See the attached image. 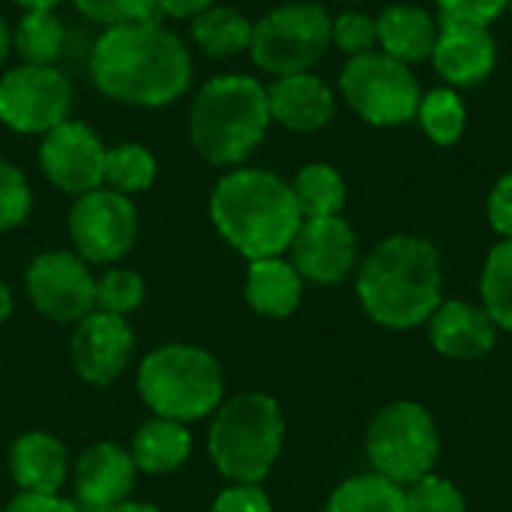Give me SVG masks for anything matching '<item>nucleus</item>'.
Returning <instances> with one entry per match:
<instances>
[{"instance_id":"5701e85b","label":"nucleus","mask_w":512,"mask_h":512,"mask_svg":"<svg viewBox=\"0 0 512 512\" xmlns=\"http://www.w3.org/2000/svg\"><path fill=\"white\" fill-rule=\"evenodd\" d=\"M192 453V438L186 423H174L165 417L147 420L132 441V462L144 474H171L177 471Z\"/></svg>"},{"instance_id":"a19ab883","label":"nucleus","mask_w":512,"mask_h":512,"mask_svg":"<svg viewBox=\"0 0 512 512\" xmlns=\"http://www.w3.org/2000/svg\"><path fill=\"white\" fill-rule=\"evenodd\" d=\"M21 12H54L63 0H12Z\"/></svg>"},{"instance_id":"9d476101","label":"nucleus","mask_w":512,"mask_h":512,"mask_svg":"<svg viewBox=\"0 0 512 512\" xmlns=\"http://www.w3.org/2000/svg\"><path fill=\"white\" fill-rule=\"evenodd\" d=\"M72 81L60 66L18 63L0 75V123L18 135H45L72 114Z\"/></svg>"},{"instance_id":"a211bd4d","label":"nucleus","mask_w":512,"mask_h":512,"mask_svg":"<svg viewBox=\"0 0 512 512\" xmlns=\"http://www.w3.org/2000/svg\"><path fill=\"white\" fill-rule=\"evenodd\" d=\"M426 324L432 348L450 360H477L498 342V327L489 312L468 300H441Z\"/></svg>"},{"instance_id":"7c9ffc66","label":"nucleus","mask_w":512,"mask_h":512,"mask_svg":"<svg viewBox=\"0 0 512 512\" xmlns=\"http://www.w3.org/2000/svg\"><path fill=\"white\" fill-rule=\"evenodd\" d=\"M144 294H147V285L135 270L114 267L96 282V312L126 318L144 303Z\"/></svg>"},{"instance_id":"58836bf2","label":"nucleus","mask_w":512,"mask_h":512,"mask_svg":"<svg viewBox=\"0 0 512 512\" xmlns=\"http://www.w3.org/2000/svg\"><path fill=\"white\" fill-rule=\"evenodd\" d=\"M6 512H75L69 501L60 495H36V492H18Z\"/></svg>"},{"instance_id":"393cba45","label":"nucleus","mask_w":512,"mask_h":512,"mask_svg":"<svg viewBox=\"0 0 512 512\" xmlns=\"http://www.w3.org/2000/svg\"><path fill=\"white\" fill-rule=\"evenodd\" d=\"M294 201L300 207L303 219H318V216H339L348 198L342 174L327 165V162H309L297 171L291 180Z\"/></svg>"},{"instance_id":"cd10ccee","label":"nucleus","mask_w":512,"mask_h":512,"mask_svg":"<svg viewBox=\"0 0 512 512\" xmlns=\"http://www.w3.org/2000/svg\"><path fill=\"white\" fill-rule=\"evenodd\" d=\"M417 120L432 144L453 147L468 129V108H465V99L453 87H435L423 93Z\"/></svg>"},{"instance_id":"dca6fc26","label":"nucleus","mask_w":512,"mask_h":512,"mask_svg":"<svg viewBox=\"0 0 512 512\" xmlns=\"http://www.w3.org/2000/svg\"><path fill=\"white\" fill-rule=\"evenodd\" d=\"M135 336L120 315L90 312L78 321L72 336V363L87 384L105 387L117 381L132 357Z\"/></svg>"},{"instance_id":"ea45409f","label":"nucleus","mask_w":512,"mask_h":512,"mask_svg":"<svg viewBox=\"0 0 512 512\" xmlns=\"http://www.w3.org/2000/svg\"><path fill=\"white\" fill-rule=\"evenodd\" d=\"M219 0H156V15L159 18H177V21H192L204 9L216 6Z\"/></svg>"},{"instance_id":"bb28decb","label":"nucleus","mask_w":512,"mask_h":512,"mask_svg":"<svg viewBox=\"0 0 512 512\" xmlns=\"http://www.w3.org/2000/svg\"><path fill=\"white\" fill-rule=\"evenodd\" d=\"M324 512H405V489L375 471L360 474L330 495Z\"/></svg>"},{"instance_id":"37998d69","label":"nucleus","mask_w":512,"mask_h":512,"mask_svg":"<svg viewBox=\"0 0 512 512\" xmlns=\"http://www.w3.org/2000/svg\"><path fill=\"white\" fill-rule=\"evenodd\" d=\"M9 315H12V294H9V288L0 282V324H3Z\"/></svg>"},{"instance_id":"f704fd0d","label":"nucleus","mask_w":512,"mask_h":512,"mask_svg":"<svg viewBox=\"0 0 512 512\" xmlns=\"http://www.w3.org/2000/svg\"><path fill=\"white\" fill-rule=\"evenodd\" d=\"M72 6L78 9V15L99 24L102 30L126 24V21L159 18L156 15V0H72Z\"/></svg>"},{"instance_id":"2eb2a0df","label":"nucleus","mask_w":512,"mask_h":512,"mask_svg":"<svg viewBox=\"0 0 512 512\" xmlns=\"http://www.w3.org/2000/svg\"><path fill=\"white\" fill-rule=\"evenodd\" d=\"M429 60L447 87H474L495 72L498 42L486 24L438 18V39Z\"/></svg>"},{"instance_id":"e433bc0d","label":"nucleus","mask_w":512,"mask_h":512,"mask_svg":"<svg viewBox=\"0 0 512 512\" xmlns=\"http://www.w3.org/2000/svg\"><path fill=\"white\" fill-rule=\"evenodd\" d=\"M210 512H273V504L258 483H234L216 498Z\"/></svg>"},{"instance_id":"39448f33","label":"nucleus","mask_w":512,"mask_h":512,"mask_svg":"<svg viewBox=\"0 0 512 512\" xmlns=\"http://www.w3.org/2000/svg\"><path fill=\"white\" fill-rule=\"evenodd\" d=\"M285 438V420L276 399L264 393H243L219 408L210 426V459L231 483H261Z\"/></svg>"},{"instance_id":"7ed1b4c3","label":"nucleus","mask_w":512,"mask_h":512,"mask_svg":"<svg viewBox=\"0 0 512 512\" xmlns=\"http://www.w3.org/2000/svg\"><path fill=\"white\" fill-rule=\"evenodd\" d=\"M210 219L243 258H276L291 249L303 222L291 183L267 168H231L210 192Z\"/></svg>"},{"instance_id":"1a4fd4ad","label":"nucleus","mask_w":512,"mask_h":512,"mask_svg":"<svg viewBox=\"0 0 512 512\" xmlns=\"http://www.w3.org/2000/svg\"><path fill=\"white\" fill-rule=\"evenodd\" d=\"M339 93L363 123L378 129L405 126L417 120V108L423 99L414 69L384 51L351 57L342 66Z\"/></svg>"},{"instance_id":"4468645a","label":"nucleus","mask_w":512,"mask_h":512,"mask_svg":"<svg viewBox=\"0 0 512 512\" xmlns=\"http://www.w3.org/2000/svg\"><path fill=\"white\" fill-rule=\"evenodd\" d=\"M357 261V234L342 216L303 219L291 240V264L303 282L336 285Z\"/></svg>"},{"instance_id":"49530a36","label":"nucleus","mask_w":512,"mask_h":512,"mask_svg":"<svg viewBox=\"0 0 512 512\" xmlns=\"http://www.w3.org/2000/svg\"><path fill=\"white\" fill-rule=\"evenodd\" d=\"M507 12H510V15H512V0H510V3H507Z\"/></svg>"},{"instance_id":"2f4dec72","label":"nucleus","mask_w":512,"mask_h":512,"mask_svg":"<svg viewBox=\"0 0 512 512\" xmlns=\"http://www.w3.org/2000/svg\"><path fill=\"white\" fill-rule=\"evenodd\" d=\"M405 512H468V504L456 483L429 474L405 486Z\"/></svg>"},{"instance_id":"b1692460","label":"nucleus","mask_w":512,"mask_h":512,"mask_svg":"<svg viewBox=\"0 0 512 512\" xmlns=\"http://www.w3.org/2000/svg\"><path fill=\"white\" fill-rule=\"evenodd\" d=\"M192 42L201 54L213 57V60H228L237 57L243 51H249L252 45V24L240 9L234 6H210L201 15H195L192 21Z\"/></svg>"},{"instance_id":"423d86ee","label":"nucleus","mask_w":512,"mask_h":512,"mask_svg":"<svg viewBox=\"0 0 512 512\" xmlns=\"http://www.w3.org/2000/svg\"><path fill=\"white\" fill-rule=\"evenodd\" d=\"M138 393L156 417L189 423L222 402V369L213 354L195 345H165L144 357Z\"/></svg>"},{"instance_id":"412c9836","label":"nucleus","mask_w":512,"mask_h":512,"mask_svg":"<svg viewBox=\"0 0 512 512\" xmlns=\"http://www.w3.org/2000/svg\"><path fill=\"white\" fill-rule=\"evenodd\" d=\"M378 51L411 66L429 60L438 39V18L414 3L387 6L378 18Z\"/></svg>"},{"instance_id":"79ce46f5","label":"nucleus","mask_w":512,"mask_h":512,"mask_svg":"<svg viewBox=\"0 0 512 512\" xmlns=\"http://www.w3.org/2000/svg\"><path fill=\"white\" fill-rule=\"evenodd\" d=\"M9 54H12V30H9V24H6L3 15H0V63H3Z\"/></svg>"},{"instance_id":"4c0bfd02","label":"nucleus","mask_w":512,"mask_h":512,"mask_svg":"<svg viewBox=\"0 0 512 512\" xmlns=\"http://www.w3.org/2000/svg\"><path fill=\"white\" fill-rule=\"evenodd\" d=\"M486 210H489L492 228H495L504 240H512V174H504V177L495 183Z\"/></svg>"},{"instance_id":"72a5a7b5","label":"nucleus","mask_w":512,"mask_h":512,"mask_svg":"<svg viewBox=\"0 0 512 512\" xmlns=\"http://www.w3.org/2000/svg\"><path fill=\"white\" fill-rule=\"evenodd\" d=\"M33 207V192L18 165L0 156V231L18 228Z\"/></svg>"},{"instance_id":"ddd939ff","label":"nucleus","mask_w":512,"mask_h":512,"mask_svg":"<svg viewBox=\"0 0 512 512\" xmlns=\"http://www.w3.org/2000/svg\"><path fill=\"white\" fill-rule=\"evenodd\" d=\"M30 303L51 321H81L96 309V279L75 252L36 255L24 273Z\"/></svg>"},{"instance_id":"f257e3e1","label":"nucleus","mask_w":512,"mask_h":512,"mask_svg":"<svg viewBox=\"0 0 512 512\" xmlns=\"http://www.w3.org/2000/svg\"><path fill=\"white\" fill-rule=\"evenodd\" d=\"M189 45L159 18L105 27L90 48V81L129 108H165L192 87Z\"/></svg>"},{"instance_id":"f8f14e48","label":"nucleus","mask_w":512,"mask_h":512,"mask_svg":"<svg viewBox=\"0 0 512 512\" xmlns=\"http://www.w3.org/2000/svg\"><path fill=\"white\" fill-rule=\"evenodd\" d=\"M105 153L102 138L81 120H66L42 135L39 168L45 180L66 195H87L105 186Z\"/></svg>"},{"instance_id":"0eeeda50","label":"nucleus","mask_w":512,"mask_h":512,"mask_svg":"<svg viewBox=\"0 0 512 512\" xmlns=\"http://www.w3.org/2000/svg\"><path fill=\"white\" fill-rule=\"evenodd\" d=\"M330 27L333 18L321 3H282L252 24L249 57L273 78L309 72L330 48Z\"/></svg>"},{"instance_id":"4be33fe9","label":"nucleus","mask_w":512,"mask_h":512,"mask_svg":"<svg viewBox=\"0 0 512 512\" xmlns=\"http://www.w3.org/2000/svg\"><path fill=\"white\" fill-rule=\"evenodd\" d=\"M246 300L258 315L288 318L303 300V276L282 255L249 261Z\"/></svg>"},{"instance_id":"aec40b11","label":"nucleus","mask_w":512,"mask_h":512,"mask_svg":"<svg viewBox=\"0 0 512 512\" xmlns=\"http://www.w3.org/2000/svg\"><path fill=\"white\" fill-rule=\"evenodd\" d=\"M9 471L21 492L57 495L69 477L66 447L54 435L27 432L9 450Z\"/></svg>"},{"instance_id":"f3484780","label":"nucleus","mask_w":512,"mask_h":512,"mask_svg":"<svg viewBox=\"0 0 512 512\" xmlns=\"http://www.w3.org/2000/svg\"><path fill=\"white\" fill-rule=\"evenodd\" d=\"M270 120L291 132H318L336 117V93L315 72L273 78L267 87Z\"/></svg>"},{"instance_id":"c9c22d12","label":"nucleus","mask_w":512,"mask_h":512,"mask_svg":"<svg viewBox=\"0 0 512 512\" xmlns=\"http://www.w3.org/2000/svg\"><path fill=\"white\" fill-rule=\"evenodd\" d=\"M510 0H435L441 18H456V21H474V24H492L507 12Z\"/></svg>"},{"instance_id":"c85d7f7f","label":"nucleus","mask_w":512,"mask_h":512,"mask_svg":"<svg viewBox=\"0 0 512 512\" xmlns=\"http://www.w3.org/2000/svg\"><path fill=\"white\" fill-rule=\"evenodd\" d=\"M156 171V156L138 141H123L105 153V186L126 198L147 192L156 183Z\"/></svg>"},{"instance_id":"9b49d317","label":"nucleus","mask_w":512,"mask_h":512,"mask_svg":"<svg viewBox=\"0 0 512 512\" xmlns=\"http://www.w3.org/2000/svg\"><path fill=\"white\" fill-rule=\"evenodd\" d=\"M69 237L75 255L87 264H114L135 246L138 210L132 198L99 186L75 198L69 210Z\"/></svg>"},{"instance_id":"20e7f679","label":"nucleus","mask_w":512,"mask_h":512,"mask_svg":"<svg viewBox=\"0 0 512 512\" xmlns=\"http://www.w3.org/2000/svg\"><path fill=\"white\" fill-rule=\"evenodd\" d=\"M267 87L243 72L210 78L189 105L192 150L216 168H240L270 129Z\"/></svg>"},{"instance_id":"473e14b6","label":"nucleus","mask_w":512,"mask_h":512,"mask_svg":"<svg viewBox=\"0 0 512 512\" xmlns=\"http://www.w3.org/2000/svg\"><path fill=\"white\" fill-rule=\"evenodd\" d=\"M330 45H336L348 60L360 57V54H369V51H378V24H375V18L366 15V12H357V9H348V12L336 15L333 27H330Z\"/></svg>"},{"instance_id":"c03bdc74","label":"nucleus","mask_w":512,"mask_h":512,"mask_svg":"<svg viewBox=\"0 0 512 512\" xmlns=\"http://www.w3.org/2000/svg\"><path fill=\"white\" fill-rule=\"evenodd\" d=\"M102 512H162V510H156V507H150V504H129V501H123V504H117V507H111V510H102Z\"/></svg>"},{"instance_id":"6e6552de","label":"nucleus","mask_w":512,"mask_h":512,"mask_svg":"<svg viewBox=\"0 0 512 512\" xmlns=\"http://www.w3.org/2000/svg\"><path fill=\"white\" fill-rule=\"evenodd\" d=\"M366 453L375 474L396 486H411L435 471L441 438L432 414L417 402H393L378 411L366 435Z\"/></svg>"},{"instance_id":"a18cd8bd","label":"nucleus","mask_w":512,"mask_h":512,"mask_svg":"<svg viewBox=\"0 0 512 512\" xmlns=\"http://www.w3.org/2000/svg\"><path fill=\"white\" fill-rule=\"evenodd\" d=\"M339 3H360V0H339Z\"/></svg>"},{"instance_id":"6ab92c4d","label":"nucleus","mask_w":512,"mask_h":512,"mask_svg":"<svg viewBox=\"0 0 512 512\" xmlns=\"http://www.w3.org/2000/svg\"><path fill=\"white\" fill-rule=\"evenodd\" d=\"M135 462L117 444L84 450L75 465V495L84 512H102L123 504L135 486Z\"/></svg>"},{"instance_id":"c756f323","label":"nucleus","mask_w":512,"mask_h":512,"mask_svg":"<svg viewBox=\"0 0 512 512\" xmlns=\"http://www.w3.org/2000/svg\"><path fill=\"white\" fill-rule=\"evenodd\" d=\"M483 309L495 321L498 330L512 333V240H501L483 264L480 276Z\"/></svg>"},{"instance_id":"a878e982","label":"nucleus","mask_w":512,"mask_h":512,"mask_svg":"<svg viewBox=\"0 0 512 512\" xmlns=\"http://www.w3.org/2000/svg\"><path fill=\"white\" fill-rule=\"evenodd\" d=\"M66 45V27L54 12H21L12 27V51L21 63L33 66H57Z\"/></svg>"},{"instance_id":"f03ea898","label":"nucleus","mask_w":512,"mask_h":512,"mask_svg":"<svg viewBox=\"0 0 512 512\" xmlns=\"http://www.w3.org/2000/svg\"><path fill=\"white\" fill-rule=\"evenodd\" d=\"M441 294V255L423 237H387L369 252L357 273V297L363 312L390 330H411L426 324L441 306Z\"/></svg>"}]
</instances>
